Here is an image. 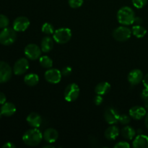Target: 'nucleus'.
I'll use <instances>...</instances> for the list:
<instances>
[{
  "label": "nucleus",
  "mask_w": 148,
  "mask_h": 148,
  "mask_svg": "<svg viewBox=\"0 0 148 148\" xmlns=\"http://www.w3.org/2000/svg\"><path fill=\"white\" fill-rule=\"evenodd\" d=\"M30 25V20L27 17L20 16L13 22V28L16 32H23L27 30Z\"/></svg>",
  "instance_id": "obj_12"
},
{
  "label": "nucleus",
  "mask_w": 148,
  "mask_h": 148,
  "mask_svg": "<svg viewBox=\"0 0 148 148\" xmlns=\"http://www.w3.org/2000/svg\"><path fill=\"white\" fill-rule=\"evenodd\" d=\"M132 146L134 148H148V137L144 134H139L134 137Z\"/></svg>",
  "instance_id": "obj_17"
},
{
  "label": "nucleus",
  "mask_w": 148,
  "mask_h": 148,
  "mask_svg": "<svg viewBox=\"0 0 148 148\" xmlns=\"http://www.w3.org/2000/svg\"><path fill=\"white\" fill-rule=\"evenodd\" d=\"M148 0H132V4L134 7L137 9H141L147 4Z\"/></svg>",
  "instance_id": "obj_29"
},
{
  "label": "nucleus",
  "mask_w": 148,
  "mask_h": 148,
  "mask_svg": "<svg viewBox=\"0 0 148 148\" xmlns=\"http://www.w3.org/2000/svg\"><path fill=\"white\" fill-rule=\"evenodd\" d=\"M111 90V85L107 82H101L98 83L95 88V93L98 95H104L108 93Z\"/></svg>",
  "instance_id": "obj_21"
},
{
  "label": "nucleus",
  "mask_w": 148,
  "mask_h": 148,
  "mask_svg": "<svg viewBox=\"0 0 148 148\" xmlns=\"http://www.w3.org/2000/svg\"><path fill=\"white\" fill-rule=\"evenodd\" d=\"M16 112V107L12 103L5 102L2 104L0 109V113L4 116H11Z\"/></svg>",
  "instance_id": "obj_19"
},
{
  "label": "nucleus",
  "mask_w": 148,
  "mask_h": 148,
  "mask_svg": "<svg viewBox=\"0 0 148 148\" xmlns=\"http://www.w3.org/2000/svg\"><path fill=\"white\" fill-rule=\"evenodd\" d=\"M140 97H141L142 99L145 101L148 100V89L147 88H145V89L143 90V91L141 92V94H140Z\"/></svg>",
  "instance_id": "obj_34"
},
{
  "label": "nucleus",
  "mask_w": 148,
  "mask_h": 148,
  "mask_svg": "<svg viewBox=\"0 0 148 148\" xmlns=\"http://www.w3.org/2000/svg\"><path fill=\"white\" fill-rule=\"evenodd\" d=\"M132 33L137 38H142L147 33V30L143 26L134 25L132 28Z\"/></svg>",
  "instance_id": "obj_24"
},
{
  "label": "nucleus",
  "mask_w": 148,
  "mask_h": 148,
  "mask_svg": "<svg viewBox=\"0 0 148 148\" xmlns=\"http://www.w3.org/2000/svg\"><path fill=\"white\" fill-rule=\"evenodd\" d=\"M121 134L126 140H132L135 137L136 131L130 126H126L121 130Z\"/></svg>",
  "instance_id": "obj_22"
},
{
  "label": "nucleus",
  "mask_w": 148,
  "mask_h": 148,
  "mask_svg": "<svg viewBox=\"0 0 148 148\" xmlns=\"http://www.w3.org/2000/svg\"><path fill=\"white\" fill-rule=\"evenodd\" d=\"M24 82L26 85L30 87L36 86L39 82L38 75L35 73L27 74L25 76Z\"/></svg>",
  "instance_id": "obj_23"
},
{
  "label": "nucleus",
  "mask_w": 148,
  "mask_h": 148,
  "mask_svg": "<svg viewBox=\"0 0 148 148\" xmlns=\"http://www.w3.org/2000/svg\"><path fill=\"white\" fill-rule=\"evenodd\" d=\"M119 112L114 107H108L104 111V119L108 124H115L119 122Z\"/></svg>",
  "instance_id": "obj_10"
},
{
  "label": "nucleus",
  "mask_w": 148,
  "mask_h": 148,
  "mask_svg": "<svg viewBox=\"0 0 148 148\" xmlns=\"http://www.w3.org/2000/svg\"><path fill=\"white\" fill-rule=\"evenodd\" d=\"M42 50L40 46L35 43H30L27 45L24 49V53L26 57L30 60H36L39 59L41 55Z\"/></svg>",
  "instance_id": "obj_7"
},
{
  "label": "nucleus",
  "mask_w": 148,
  "mask_h": 148,
  "mask_svg": "<svg viewBox=\"0 0 148 148\" xmlns=\"http://www.w3.org/2000/svg\"><path fill=\"white\" fill-rule=\"evenodd\" d=\"M130 117H131L130 116L127 115V114H121V115H120L119 122L121 123V124H124V125H127L131 121Z\"/></svg>",
  "instance_id": "obj_30"
},
{
  "label": "nucleus",
  "mask_w": 148,
  "mask_h": 148,
  "mask_svg": "<svg viewBox=\"0 0 148 148\" xmlns=\"http://www.w3.org/2000/svg\"><path fill=\"white\" fill-rule=\"evenodd\" d=\"M130 145L128 143L124 141L119 142L114 145V148H130Z\"/></svg>",
  "instance_id": "obj_32"
},
{
  "label": "nucleus",
  "mask_w": 148,
  "mask_h": 148,
  "mask_svg": "<svg viewBox=\"0 0 148 148\" xmlns=\"http://www.w3.org/2000/svg\"><path fill=\"white\" fill-rule=\"evenodd\" d=\"M41 30L43 33L46 35H51L54 33V27L51 23H46L42 25Z\"/></svg>",
  "instance_id": "obj_26"
},
{
  "label": "nucleus",
  "mask_w": 148,
  "mask_h": 148,
  "mask_svg": "<svg viewBox=\"0 0 148 148\" xmlns=\"http://www.w3.org/2000/svg\"><path fill=\"white\" fill-rule=\"evenodd\" d=\"M45 79L48 82L51 84H57L62 79V75L61 71L54 68L48 69L45 72Z\"/></svg>",
  "instance_id": "obj_9"
},
{
  "label": "nucleus",
  "mask_w": 148,
  "mask_h": 148,
  "mask_svg": "<svg viewBox=\"0 0 148 148\" xmlns=\"http://www.w3.org/2000/svg\"><path fill=\"white\" fill-rule=\"evenodd\" d=\"M143 77H144V75H143V72L140 69H134L129 73L127 79L131 85H137L143 81Z\"/></svg>",
  "instance_id": "obj_13"
},
{
  "label": "nucleus",
  "mask_w": 148,
  "mask_h": 148,
  "mask_svg": "<svg viewBox=\"0 0 148 148\" xmlns=\"http://www.w3.org/2000/svg\"><path fill=\"white\" fill-rule=\"evenodd\" d=\"M72 67L69 66H64V67L62 68V70H61V73H62V75L64 77L69 76V75L72 74Z\"/></svg>",
  "instance_id": "obj_31"
},
{
  "label": "nucleus",
  "mask_w": 148,
  "mask_h": 148,
  "mask_svg": "<svg viewBox=\"0 0 148 148\" xmlns=\"http://www.w3.org/2000/svg\"><path fill=\"white\" fill-rule=\"evenodd\" d=\"M103 95H98L96 94V95L94 98V103L96 106H100L103 103Z\"/></svg>",
  "instance_id": "obj_33"
},
{
  "label": "nucleus",
  "mask_w": 148,
  "mask_h": 148,
  "mask_svg": "<svg viewBox=\"0 0 148 148\" xmlns=\"http://www.w3.org/2000/svg\"><path fill=\"white\" fill-rule=\"evenodd\" d=\"M39 63L42 67L50 69L53 66V60L48 56H42L39 58Z\"/></svg>",
  "instance_id": "obj_25"
},
{
  "label": "nucleus",
  "mask_w": 148,
  "mask_h": 148,
  "mask_svg": "<svg viewBox=\"0 0 148 148\" xmlns=\"http://www.w3.org/2000/svg\"><path fill=\"white\" fill-rule=\"evenodd\" d=\"M145 124L146 127H147V129L148 130V113L145 116Z\"/></svg>",
  "instance_id": "obj_39"
},
{
  "label": "nucleus",
  "mask_w": 148,
  "mask_h": 148,
  "mask_svg": "<svg viewBox=\"0 0 148 148\" xmlns=\"http://www.w3.org/2000/svg\"><path fill=\"white\" fill-rule=\"evenodd\" d=\"M132 34V30L126 25L119 26L113 31V37L116 40L119 42L127 41L130 38Z\"/></svg>",
  "instance_id": "obj_5"
},
{
  "label": "nucleus",
  "mask_w": 148,
  "mask_h": 148,
  "mask_svg": "<svg viewBox=\"0 0 148 148\" xmlns=\"http://www.w3.org/2000/svg\"><path fill=\"white\" fill-rule=\"evenodd\" d=\"M135 18V13L134 10L130 7H122L117 12V20L118 22L122 25H131L134 24V20Z\"/></svg>",
  "instance_id": "obj_2"
},
{
  "label": "nucleus",
  "mask_w": 148,
  "mask_h": 148,
  "mask_svg": "<svg viewBox=\"0 0 148 148\" xmlns=\"http://www.w3.org/2000/svg\"><path fill=\"white\" fill-rule=\"evenodd\" d=\"M48 147L53 148V147H54V146L51 145H46V146H44V147H43V148H48Z\"/></svg>",
  "instance_id": "obj_41"
},
{
  "label": "nucleus",
  "mask_w": 148,
  "mask_h": 148,
  "mask_svg": "<svg viewBox=\"0 0 148 148\" xmlns=\"http://www.w3.org/2000/svg\"><path fill=\"white\" fill-rule=\"evenodd\" d=\"M7 101V98H6V95H4L3 92H0V104H4V103Z\"/></svg>",
  "instance_id": "obj_36"
},
{
  "label": "nucleus",
  "mask_w": 148,
  "mask_h": 148,
  "mask_svg": "<svg viewBox=\"0 0 148 148\" xmlns=\"http://www.w3.org/2000/svg\"><path fill=\"white\" fill-rule=\"evenodd\" d=\"M143 85H144L145 88H147L148 89V73L146 75H145L144 77H143Z\"/></svg>",
  "instance_id": "obj_38"
},
{
  "label": "nucleus",
  "mask_w": 148,
  "mask_h": 148,
  "mask_svg": "<svg viewBox=\"0 0 148 148\" xmlns=\"http://www.w3.org/2000/svg\"><path fill=\"white\" fill-rule=\"evenodd\" d=\"M130 116L135 120H140L144 118L147 114V110L145 108L140 106H135L132 107L129 111Z\"/></svg>",
  "instance_id": "obj_14"
},
{
  "label": "nucleus",
  "mask_w": 148,
  "mask_h": 148,
  "mask_svg": "<svg viewBox=\"0 0 148 148\" xmlns=\"http://www.w3.org/2000/svg\"><path fill=\"white\" fill-rule=\"evenodd\" d=\"M53 48V40L49 36L43 38L40 42V49L44 53L51 51Z\"/></svg>",
  "instance_id": "obj_20"
},
{
  "label": "nucleus",
  "mask_w": 148,
  "mask_h": 148,
  "mask_svg": "<svg viewBox=\"0 0 148 148\" xmlns=\"http://www.w3.org/2000/svg\"><path fill=\"white\" fill-rule=\"evenodd\" d=\"M17 39V33L14 28L5 27L0 32V43L4 46H10Z\"/></svg>",
  "instance_id": "obj_3"
},
{
  "label": "nucleus",
  "mask_w": 148,
  "mask_h": 148,
  "mask_svg": "<svg viewBox=\"0 0 148 148\" xmlns=\"http://www.w3.org/2000/svg\"><path fill=\"white\" fill-rule=\"evenodd\" d=\"M26 121L33 128H38L41 125L42 118L38 113L32 112L27 116Z\"/></svg>",
  "instance_id": "obj_16"
},
{
  "label": "nucleus",
  "mask_w": 148,
  "mask_h": 148,
  "mask_svg": "<svg viewBox=\"0 0 148 148\" xmlns=\"http://www.w3.org/2000/svg\"><path fill=\"white\" fill-rule=\"evenodd\" d=\"M79 95V88L76 83H71L66 87L64 92V99L68 102L76 101Z\"/></svg>",
  "instance_id": "obj_6"
},
{
  "label": "nucleus",
  "mask_w": 148,
  "mask_h": 148,
  "mask_svg": "<svg viewBox=\"0 0 148 148\" xmlns=\"http://www.w3.org/2000/svg\"><path fill=\"white\" fill-rule=\"evenodd\" d=\"M120 134V130L118 127L114 124H111V126L108 127L104 132V136L108 140H114L117 138Z\"/></svg>",
  "instance_id": "obj_18"
},
{
  "label": "nucleus",
  "mask_w": 148,
  "mask_h": 148,
  "mask_svg": "<svg viewBox=\"0 0 148 148\" xmlns=\"http://www.w3.org/2000/svg\"><path fill=\"white\" fill-rule=\"evenodd\" d=\"M145 109L147 111H148V100L145 101Z\"/></svg>",
  "instance_id": "obj_40"
},
{
  "label": "nucleus",
  "mask_w": 148,
  "mask_h": 148,
  "mask_svg": "<svg viewBox=\"0 0 148 148\" xmlns=\"http://www.w3.org/2000/svg\"><path fill=\"white\" fill-rule=\"evenodd\" d=\"M84 2V0H68V3L69 5L72 8L76 9L79 8L82 5Z\"/></svg>",
  "instance_id": "obj_28"
},
{
  "label": "nucleus",
  "mask_w": 148,
  "mask_h": 148,
  "mask_svg": "<svg viewBox=\"0 0 148 148\" xmlns=\"http://www.w3.org/2000/svg\"><path fill=\"white\" fill-rule=\"evenodd\" d=\"M72 31L67 27H61L54 31L53 39L59 44H64L69 42L72 38Z\"/></svg>",
  "instance_id": "obj_4"
},
{
  "label": "nucleus",
  "mask_w": 148,
  "mask_h": 148,
  "mask_svg": "<svg viewBox=\"0 0 148 148\" xmlns=\"http://www.w3.org/2000/svg\"><path fill=\"white\" fill-rule=\"evenodd\" d=\"M9 24H10V20L8 17L4 14H0V28L4 29L7 27Z\"/></svg>",
  "instance_id": "obj_27"
},
{
  "label": "nucleus",
  "mask_w": 148,
  "mask_h": 148,
  "mask_svg": "<svg viewBox=\"0 0 148 148\" xmlns=\"http://www.w3.org/2000/svg\"><path fill=\"white\" fill-rule=\"evenodd\" d=\"M29 69V62L25 58H20L17 60L13 66V72L16 75H22Z\"/></svg>",
  "instance_id": "obj_11"
},
{
  "label": "nucleus",
  "mask_w": 148,
  "mask_h": 148,
  "mask_svg": "<svg viewBox=\"0 0 148 148\" xmlns=\"http://www.w3.org/2000/svg\"><path fill=\"white\" fill-rule=\"evenodd\" d=\"M43 140V133L38 130V128H33L24 133L23 136V141L26 145L30 147H36L41 143Z\"/></svg>",
  "instance_id": "obj_1"
},
{
  "label": "nucleus",
  "mask_w": 148,
  "mask_h": 148,
  "mask_svg": "<svg viewBox=\"0 0 148 148\" xmlns=\"http://www.w3.org/2000/svg\"><path fill=\"white\" fill-rule=\"evenodd\" d=\"M3 148H14L15 145L13 144L12 143H10V142H7V143H4L2 145Z\"/></svg>",
  "instance_id": "obj_37"
},
{
  "label": "nucleus",
  "mask_w": 148,
  "mask_h": 148,
  "mask_svg": "<svg viewBox=\"0 0 148 148\" xmlns=\"http://www.w3.org/2000/svg\"><path fill=\"white\" fill-rule=\"evenodd\" d=\"M59 137L57 130L53 128H48L43 132V139L48 143H54Z\"/></svg>",
  "instance_id": "obj_15"
},
{
  "label": "nucleus",
  "mask_w": 148,
  "mask_h": 148,
  "mask_svg": "<svg viewBox=\"0 0 148 148\" xmlns=\"http://www.w3.org/2000/svg\"><path fill=\"white\" fill-rule=\"evenodd\" d=\"M143 23V20L141 17H135L134 20V24L136 25H142V24Z\"/></svg>",
  "instance_id": "obj_35"
},
{
  "label": "nucleus",
  "mask_w": 148,
  "mask_h": 148,
  "mask_svg": "<svg viewBox=\"0 0 148 148\" xmlns=\"http://www.w3.org/2000/svg\"><path fill=\"white\" fill-rule=\"evenodd\" d=\"M12 69L8 63L0 61V84L8 82L12 77Z\"/></svg>",
  "instance_id": "obj_8"
}]
</instances>
